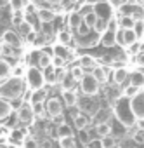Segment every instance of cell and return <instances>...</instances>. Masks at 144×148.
<instances>
[{
  "mask_svg": "<svg viewBox=\"0 0 144 148\" xmlns=\"http://www.w3.org/2000/svg\"><path fill=\"white\" fill-rule=\"evenodd\" d=\"M113 113L116 117V120L125 127V129H130V127H135L137 120H135V115L132 112V106H130V99L125 98V96H120L115 99V105H113Z\"/></svg>",
  "mask_w": 144,
  "mask_h": 148,
  "instance_id": "1",
  "label": "cell"
},
{
  "mask_svg": "<svg viewBox=\"0 0 144 148\" xmlns=\"http://www.w3.org/2000/svg\"><path fill=\"white\" fill-rule=\"evenodd\" d=\"M23 92H24V82L19 77H9L7 80L0 84V98H4L7 101L21 98Z\"/></svg>",
  "mask_w": 144,
  "mask_h": 148,
  "instance_id": "2",
  "label": "cell"
},
{
  "mask_svg": "<svg viewBox=\"0 0 144 148\" xmlns=\"http://www.w3.org/2000/svg\"><path fill=\"white\" fill-rule=\"evenodd\" d=\"M24 80H26V86L31 89V92L42 89L43 84H45L43 71H42L40 68H37V66H30V68L26 70V73H24Z\"/></svg>",
  "mask_w": 144,
  "mask_h": 148,
  "instance_id": "3",
  "label": "cell"
},
{
  "mask_svg": "<svg viewBox=\"0 0 144 148\" xmlns=\"http://www.w3.org/2000/svg\"><path fill=\"white\" fill-rule=\"evenodd\" d=\"M80 89H82V92H84L87 98H92V96H96V94L99 92L101 84L92 77V73H85L84 79L80 80Z\"/></svg>",
  "mask_w": 144,
  "mask_h": 148,
  "instance_id": "4",
  "label": "cell"
},
{
  "mask_svg": "<svg viewBox=\"0 0 144 148\" xmlns=\"http://www.w3.org/2000/svg\"><path fill=\"white\" fill-rule=\"evenodd\" d=\"M130 106H132V112L135 115V120L137 122H144V89H141L130 99Z\"/></svg>",
  "mask_w": 144,
  "mask_h": 148,
  "instance_id": "5",
  "label": "cell"
},
{
  "mask_svg": "<svg viewBox=\"0 0 144 148\" xmlns=\"http://www.w3.org/2000/svg\"><path fill=\"white\" fill-rule=\"evenodd\" d=\"M18 120H19L21 124H24V125L33 124V120H35V112H33V106H31L30 101H24V103L19 106V110H18Z\"/></svg>",
  "mask_w": 144,
  "mask_h": 148,
  "instance_id": "6",
  "label": "cell"
},
{
  "mask_svg": "<svg viewBox=\"0 0 144 148\" xmlns=\"http://www.w3.org/2000/svg\"><path fill=\"white\" fill-rule=\"evenodd\" d=\"M45 110L50 115V119L62 115V103H61V99L59 98H49L47 103H45Z\"/></svg>",
  "mask_w": 144,
  "mask_h": 148,
  "instance_id": "7",
  "label": "cell"
},
{
  "mask_svg": "<svg viewBox=\"0 0 144 148\" xmlns=\"http://www.w3.org/2000/svg\"><path fill=\"white\" fill-rule=\"evenodd\" d=\"M94 14L99 18V19H111V9H109V5L106 4V2H99V4H96L94 5Z\"/></svg>",
  "mask_w": 144,
  "mask_h": 148,
  "instance_id": "8",
  "label": "cell"
},
{
  "mask_svg": "<svg viewBox=\"0 0 144 148\" xmlns=\"http://www.w3.org/2000/svg\"><path fill=\"white\" fill-rule=\"evenodd\" d=\"M128 86H134L137 89H142L144 87V73L141 70L128 73Z\"/></svg>",
  "mask_w": 144,
  "mask_h": 148,
  "instance_id": "9",
  "label": "cell"
},
{
  "mask_svg": "<svg viewBox=\"0 0 144 148\" xmlns=\"http://www.w3.org/2000/svg\"><path fill=\"white\" fill-rule=\"evenodd\" d=\"M37 18H38V21H40L42 25H45V23H52V21L56 19V12H52L50 9L40 7V9H37Z\"/></svg>",
  "mask_w": 144,
  "mask_h": 148,
  "instance_id": "10",
  "label": "cell"
},
{
  "mask_svg": "<svg viewBox=\"0 0 144 148\" xmlns=\"http://www.w3.org/2000/svg\"><path fill=\"white\" fill-rule=\"evenodd\" d=\"M127 80H128V70H127L125 66L115 68V71H113V82L118 84V86H122V84L127 82Z\"/></svg>",
  "mask_w": 144,
  "mask_h": 148,
  "instance_id": "11",
  "label": "cell"
},
{
  "mask_svg": "<svg viewBox=\"0 0 144 148\" xmlns=\"http://www.w3.org/2000/svg\"><path fill=\"white\" fill-rule=\"evenodd\" d=\"M90 120H92V117H89L87 113H82V112H80V115H77V117L73 119V125H75L78 131H84V129L89 127Z\"/></svg>",
  "mask_w": 144,
  "mask_h": 148,
  "instance_id": "12",
  "label": "cell"
},
{
  "mask_svg": "<svg viewBox=\"0 0 144 148\" xmlns=\"http://www.w3.org/2000/svg\"><path fill=\"white\" fill-rule=\"evenodd\" d=\"M19 37H18V33H14V32H4V35H2V44L4 45H11V47H18L19 45Z\"/></svg>",
  "mask_w": 144,
  "mask_h": 148,
  "instance_id": "13",
  "label": "cell"
},
{
  "mask_svg": "<svg viewBox=\"0 0 144 148\" xmlns=\"http://www.w3.org/2000/svg\"><path fill=\"white\" fill-rule=\"evenodd\" d=\"M62 101H64L66 106L75 108V106L78 105V96H77L75 89H73V91H62Z\"/></svg>",
  "mask_w": 144,
  "mask_h": 148,
  "instance_id": "14",
  "label": "cell"
},
{
  "mask_svg": "<svg viewBox=\"0 0 144 148\" xmlns=\"http://www.w3.org/2000/svg\"><path fill=\"white\" fill-rule=\"evenodd\" d=\"M26 138H28V136H26V131H23V129H14V131L11 132V136H9L11 145H16V146L23 145V141H24Z\"/></svg>",
  "mask_w": 144,
  "mask_h": 148,
  "instance_id": "15",
  "label": "cell"
},
{
  "mask_svg": "<svg viewBox=\"0 0 144 148\" xmlns=\"http://www.w3.org/2000/svg\"><path fill=\"white\" fill-rule=\"evenodd\" d=\"M47 94H49V91H47L45 87H42V89H38V91H33V92H31V98H30V103H31V105L43 103L45 98H47Z\"/></svg>",
  "mask_w": 144,
  "mask_h": 148,
  "instance_id": "16",
  "label": "cell"
},
{
  "mask_svg": "<svg viewBox=\"0 0 144 148\" xmlns=\"http://www.w3.org/2000/svg\"><path fill=\"white\" fill-rule=\"evenodd\" d=\"M90 73H92V77H94L99 84H106V82H108V71H106V68H103V66H96Z\"/></svg>",
  "mask_w": 144,
  "mask_h": 148,
  "instance_id": "17",
  "label": "cell"
},
{
  "mask_svg": "<svg viewBox=\"0 0 144 148\" xmlns=\"http://www.w3.org/2000/svg\"><path fill=\"white\" fill-rule=\"evenodd\" d=\"M12 73V66L7 59H0V80H7Z\"/></svg>",
  "mask_w": 144,
  "mask_h": 148,
  "instance_id": "18",
  "label": "cell"
},
{
  "mask_svg": "<svg viewBox=\"0 0 144 148\" xmlns=\"http://www.w3.org/2000/svg\"><path fill=\"white\" fill-rule=\"evenodd\" d=\"M11 113H12V105H11V101L0 98V120L7 119Z\"/></svg>",
  "mask_w": 144,
  "mask_h": 148,
  "instance_id": "19",
  "label": "cell"
},
{
  "mask_svg": "<svg viewBox=\"0 0 144 148\" xmlns=\"http://www.w3.org/2000/svg\"><path fill=\"white\" fill-rule=\"evenodd\" d=\"M37 64H38L40 70H47V68H50V66H52V58H50V54H49V52H40V54H38V61H37Z\"/></svg>",
  "mask_w": 144,
  "mask_h": 148,
  "instance_id": "20",
  "label": "cell"
},
{
  "mask_svg": "<svg viewBox=\"0 0 144 148\" xmlns=\"http://www.w3.org/2000/svg\"><path fill=\"white\" fill-rule=\"evenodd\" d=\"M94 131H96V134H97L99 138L111 136V124H109V122H104V124H96Z\"/></svg>",
  "mask_w": 144,
  "mask_h": 148,
  "instance_id": "21",
  "label": "cell"
},
{
  "mask_svg": "<svg viewBox=\"0 0 144 148\" xmlns=\"http://www.w3.org/2000/svg\"><path fill=\"white\" fill-rule=\"evenodd\" d=\"M56 131H57V139H61V138H68V136H73V127L68 125L66 122L61 124V125H56Z\"/></svg>",
  "mask_w": 144,
  "mask_h": 148,
  "instance_id": "22",
  "label": "cell"
},
{
  "mask_svg": "<svg viewBox=\"0 0 144 148\" xmlns=\"http://www.w3.org/2000/svg\"><path fill=\"white\" fill-rule=\"evenodd\" d=\"M116 33H113V32H104L103 35H101V44L104 45V47H113L115 44H116V37H115Z\"/></svg>",
  "mask_w": 144,
  "mask_h": 148,
  "instance_id": "23",
  "label": "cell"
},
{
  "mask_svg": "<svg viewBox=\"0 0 144 148\" xmlns=\"http://www.w3.org/2000/svg\"><path fill=\"white\" fill-rule=\"evenodd\" d=\"M61 84V87H62V91H73L75 89V84H77V80L73 79V77H71V73L68 71V75L59 82Z\"/></svg>",
  "mask_w": 144,
  "mask_h": 148,
  "instance_id": "24",
  "label": "cell"
},
{
  "mask_svg": "<svg viewBox=\"0 0 144 148\" xmlns=\"http://www.w3.org/2000/svg\"><path fill=\"white\" fill-rule=\"evenodd\" d=\"M134 25H135V21H134L130 16H122V18H118V26H120V30H134Z\"/></svg>",
  "mask_w": 144,
  "mask_h": 148,
  "instance_id": "25",
  "label": "cell"
},
{
  "mask_svg": "<svg viewBox=\"0 0 144 148\" xmlns=\"http://www.w3.org/2000/svg\"><path fill=\"white\" fill-rule=\"evenodd\" d=\"M54 51H56V58H61L62 61H68V59H71V52L64 47V45H56L54 47Z\"/></svg>",
  "mask_w": 144,
  "mask_h": 148,
  "instance_id": "26",
  "label": "cell"
},
{
  "mask_svg": "<svg viewBox=\"0 0 144 148\" xmlns=\"http://www.w3.org/2000/svg\"><path fill=\"white\" fill-rule=\"evenodd\" d=\"M80 66H82L84 70H94V68L99 66V64L96 63L94 58H90V56H84V58L80 59Z\"/></svg>",
  "mask_w": 144,
  "mask_h": 148,
  "instance_id": "27",
  "label": "cell"
},
{
  "mask_svg": "<svg viewBox=\"0 0 144 148\" xmlns=\"http://www.w3.org/2000/svg\"><path fill=\"white\" fill-rule=\"evenodd\" d=\"M109 117H111L109 110H108V108H101V110L96 113V124H104V122H109Z\"/></svg>",
  "mask_w": 144,
  "mask_h": 148,
  "instance_id": "28",
  "label": "cell"
},
{
  "mask_svg": "<svg viewBox=\"0 0 144 148\" xmlns=\"http://www.w3.org/2000/svg\"><path fill=\"white\" fill-rule=\"evenodd\" d=\"M82 21H84V18H82V14H80V12H71V14H69V18H68L69 26H73V28H78V26L82 25Z\"/></svg>",
  "mask_w": 144,
  "mask_h": 148,
  "instance_id": "29",
  "label": "cell"
},
{
  "mask_svg": "<svg viewBox=\"0 0 144 148\" xmlns=\"http://www.w3.org/2000/svg\"><path fill=\"white\" fill-rule=\"evenodd\" d=\"M59 146H61V148H77V139H75V136L61 138V139H59Z\"/></svg>",
  "mask_w": 144,
  "mask_h": 148,
  "instance_id": "30",
  "label": "cell"
},
{
  "mask_svg": "<svg viewBox=\"0 0 144 148\" xmlns=\"http://www.w3.org/2000/svg\"><path fill=\"white\" fill-rule=\"evenodd\" d=\"M69 73H71V77H73L77 82H80V80L84 79V75H85V70H84L80 64H77V66H73V68L69 70Z\"/></svg>",
  "mask_w": 144,
  "mask_h": 148,
  "instance_id": "31",
  "label": "cell"
},
{
  "mask_svg": "<svg viewBox=\"0 0 144 148\" xmlns=\"http://www.w3.org/2000/svg\"><path fill=\"white\" fill-rule=\"evenodd\" d=\"M45 73H43V79H45V82H49V84H56L57 82V79H56V68H47V70H43Z\"/></svg>",
  "mask_w": 144,
  "mask_h": 148,
  "instance_id": "32",
  "label": "cell"
},
{
  "mask_svg": "<svg viewBox=\"0 0 144 148\" xmlns=\"http://www.w3.org/2000/svg\"><path fill=\"white\" fill-rule=\"evenodd\" d=\"M123 37H125V45H132L134 42H137V35L134 33V30H123Z\"/></svg>",
  "mask_w": 144,
  "mask_h": 148,
  "instance_id": "33",
  "label": "cell"
},
{
  "mask_svg": "<svg viewBox=\"0 0 144 148\" xmlns=\"http://www.w3.org/2000/svg\"><path fill=\"white\" fill-rule=\"evenodd\" d=\"M115 146H116V138L115 136L101 138V148H115Z\"/></svg>",
  "mask_w": 144,
  "mask_h": 148,
  "instance_id": "34",
  "label": "cell"
},
{
  "mask_svg": "<svg viewBox=\"0 0 144 148\" xmlns=\"http://www.w3.org/2000/svg\"><path fill=\"white\" fill-rule=\"evenodd\" d=\"M97 19H99V18H97V16H96V14H94V11H92V12H89V14H85V16H84V23H85V25H87V26H89V28H94V25H96V23H97Z\"/></svg>",
  "mask_w": 144,
  "mask_h": 148,
  "instance_id": "35",
  "label": "cell"
},
{
  "mask_svg": "<svg viewBox=\"0 0 144 148\" xmlns=\"http://www.w3.org/2000/svg\"><path fill=\"white\" fill-rule=\"evenodd\" d=\"M94 30H96V33L103 35L104 32H108V21L106 19H97V23L94 25Z\"/></svg>",
  "mask_w": 144,
  "mask_h": 148,
  "instance_id": "36",
  "label": "cell"
},
{
  "mask_svg": "<svg viewBox=\"0 0 144 148\" xmlns=\"http://www.w3.org/2000/svg\"><path fill=\"white\" fill-rule=\"evenodd\" d=\"M57 38H59V44H61V45H66V44L71 42V33L66 32V30H62V32H59Z\"/></svg>",
  "mask_w": 144,
  "mask_h": 148,
  "instance_id": "37",
  "label": "cell"
},
{
  "mask_svg": "<svg viewBox=\"0 0 144 148\" xmlns=\"http://www.w3.org/2000/svg\"><path fill=\"white\" fill-rule=\"evenodd\" d=\"M141 51H144V47H142V44L137 40V42H134L132 45H128V54H132V56H137Z\"/></svg>",
  "mask_w": 144,
  "mask_h": 148,
  "instance_id": "38",
  "label": "cell"
},
{
  "mask_svg": "<svg viewBox=\"0 0 144 148\" xmlns=\"http://www.w3.org/2000/svg\"><path fill=\"white\" fill-rule=\"evenodd\" d=\"M33 106V112H35V115H38L40 119H43L45 117V103H38V105H31Z\"/></svg>",
  "mask_w": 144,
  "mask_h": 148,
  "instance_id": "39",
  "label": "cell"
},
{
  "mask_svg": "<svg viewBox=\"0 0 144 148\" xmlns=\"http://www.w3.org/2000/svg\"><path fill=\"white\" fill-rule=\"evenodd\" d=\"M139 91H141V89H137V87H134V86H128V87H125V89H123V96H125V98H128V99H132Z\"/></svg>",
  "mask_w": 144,
  "mask_h": 148,
  "instance_id": "40",
  "label": "cell"
},
{
  "mask_svg": "<svg viewBox=\"0 0 144 148\" xmlns=\"http://www.w3.org/2000/svg\"><path fill=\"white\" fill-rule=\"evenodd\" d=\"M134 33L137 35V38L144 37V21H135V25H134Z\"/></svg>",
  "mask_w": 144,
  "mask_h": 148,
  "instance_id": "41",
  "label": "cell"
},
{
  "mask_svg": "<svg viewBox=\"0 0 144 148\" xmlns=\"http://www.w3.org/2000/svg\"><path fill=\"white\" fill-rule=\"evenodd\" d=\"M23 148H40V146H38V141H37L35 138H30V136H28V138L23 141Z\"/></svg>",
  "mask_w": 144,
  "mask_h": 148,
  "instance_id": "42",
  "label": "cell"
},
{
  "mask_svg": "<svg viewBox=\"0 0 144 148\" xmlns=\"http://www.w3.org/2000/svg\"><path fill=\"white\" fill-rule=\"evenodd\" d=\"M118 30H120V26H118V19H115V18L108 19V32H113V33H116Z\"/></svg>",
  "mask_w": 144,
  "mask_h": 148,
  "instance_id": "43",
  "label": "cell"
},
{
  "mask_svg": "<svg viewBox=\"0 0 144 148\" xmlns=\"http://www.w3.org/2000/svg\"><path fill=\"white\" fill-rule=\"evenodd\" d=\"M90 30H92V28H89V26H87V25H85V23L82 21V25H80V26L77 28V33H78L80 37H87V35L90 33Z\"/></svg>",
  "mask_w": 144,
  "mask_h": 148,
  "instance_id": "44",
  "label": "cell"
},
{
  "mask_svg": "<svg viewBox=\"0 0 144 148\" xmlns=\"http://www.w3.org/2000/svg\"><path fill=\"white\" fill-rule=\"evenodd\" d=\"M11 5L16 11H21L24 5H28V0H11Z\"/></svg>",
  "mask_w": 144,
  "mask_h": 148,
  "instance_id": "45",
  "label": "cell"
},
{
  "mask_svg": "<svg viewBox=\"0 0 144 148\" xmlns=\"http://www.w3.org/2000/svg\"><path fill=\"white\" fill-rule=\"evenodd\" d=\"M19 32H21V33H26V35H31V23L23 21V23L19 25Z\"/></svg>",
  "mask_w": 144,
  "mask_h": 148,
  "instance_id": "46",
  "label": "cell"
},
{
  "mask_svg": "<svg viewBox=\"0 0 144 148\" xmlns=\"http://www.w3.org/2000/svg\"><path fill=\"white\" fill-rule=\"evenodd\" d=\"M78 136H80V139H82L84 145H89V143H90V136H89V131H87V129L78 131Z\"/></svg>",
  "mask_w": 144,
  "mask_h": 148,
  "instance_id": "47",
  "label": "cell"
},
{
  "mask_svg": "<svg viewBox=\"0 0 144 148\" xmlns=\"http://www.w3.org/2000/svg\"><path fill=\"white\" fill-rule=\"evenodd\" d=\"M134 139H135L137 143H144V129L135 131V132H134Z\"/></svg>",
  "mask_w": 144,
  "mask_h": 148,
  "instance_id": "48",
  "label": "cell"
},
{
  "mask_svg": "<svg viewBox=\"0 0 144 148\" xmlns=\"http://www.w3.org/2000/svg\"><path fill=\"white\" fill-rule=\"evenodd\" d=\"M115 37H116V44H118V45H125V37H123V30H118Z\"/></svg>",
  "mask_w": 144,
  "mask_h": 148,
  "instance_id": "49",
  "label": "cell"
},
{
  "mask_svg": "<svg viewBox=\"0 0 144 148\" xmlns=\"http://www.w3.org/2000/svg\"><path fill=\"white\" fill-rule=\"evenodd\" d=\"M135 63H137V64H141V66L144 68V51H141V52L135 56Z\"/></svg>",
  "mask_w": 144,
  "mask_h": 148,
  "instance_id": "50",
  "label": "cell"
},
{
  "mask_svg": "<svg viewBox=\"0 0 144 148\" xmlns=\"http://www.w3.org/2000/svg\"><path fill=\"white\" fill-rule=\"evenodd\" d=\"M42 30H43V33H50L52 32V23H45V25H42Z\"/></svg>",
  "mask_w": 144,
  "mask_h": 148,
  "instance_id": "51",
  "label": "cell"
},
{
  "mask_svg": "<svg viewBox=\"0 0 144 148\" xmlns=\"http://www.w3.org/2000/svg\"><path fill=\"white\" fill-rule=\"evenodd\" d=\"M52 122H54L56 125H61V124H64V115H59V117H54V119H52Z\"/></svg>",
  "mask_w": 144,
  "mask_h": 148,
  "instance_id": "52",
  "label": "cell"
},
{
  "mask_svg": "<svg viewBox=\"0 0 144 148\" xmlns=\"http://www.w3.org/2000/svg\"><path fill=\"white\" fill-rule=\"evenodd\" d=\"M52 63L56 64V68H62V64H64V61H62L61 58H54V59H52Z\"/></svg>",
  "mask_w": 144,
  "mask_h": 148,
  "instance_id": "53",
  "label": "cell"
},
{
  "mask_svg": "<svg viewBox=\"0 0 144 148\" xmlns=\"http://www.w3.org/2000/svg\"><path fill=\"white\" fill-rule=\"evenodd\" d=\"M7 148H19V146H16V145H11V143H9V145H7Z\"/></svg>",
  "mask_w": 144,
  "mask_h": 148,
  "instance_id": "54",
  "label": "cell"
},
{
  "mask_svg": "<svg viewBox=\"0 0 144 148\" xmlns=\"http://www.w3.org/2000/svg\"><path fill=\"white\" fill-rule=\"evenodd\" d=\"M2 49H4V44L0 42V56H2Z\"/></svg>",
  "mask_w": 144,
  "mask_h": 148,
  "instance_id": "55",
  "label": "cell"
},
{
  "mask_svg": "<svg viewBox=\"0 0 144 148\" xmlns=\"http://www.w3.org/2000/svg\"><path fill=\"white\" fill-rule=\"evenodd\" d=\"M120 2H122V5H123V4H128V0H120Z\"/></svg>",
  "mask_w": 144,
  "mask_h": 148,
  "instance_id": "56",
  "label": "cell"
},
{
  "mask_svg": "<svg viewBox=\"0 0 144 148\" xmlns=\"http://www.w3.org/2000/svg\"><path fill=\"white\" fill-rule=\"evenodd\" d=\"M47 2H59V0H47Z\"/></svg>",
  "mask_w": 144,
  "mask_h": 148,
  "instance_id": "57",
  "label": "cell"
},
{
  "mask_svg": "<svg viewBox=\"0 0 144 148\" xmlns=\"http://www.w3.org/2000/svg\"><path fill=\"white\" fill-rule=\"evenodd\" d=\"M0 148H7V145H2V146H0Z\"/></svg>",
  "mask_w": 144,
  "mask_h": 148,
  "instance_id": "58",
  "label": "cell"
},
{
  "mask_svg": "<svg viewBox=\"0 0 144 148\" xmlns=\"http://www.w3.org/2000/svg\"><path fill=\"white\" fill-rule=\"evenodd\" d=\"M139 2H141V4H144V0H139Z\"/></svg>",
  "mask_w": 144,
  "mask_h": 148,
  "instance_id": "59",
  "label": "cell"
},
{
  "mask_svg": "<svg viewBox=\"0 0 144 148\" xmlns=\"http://www.w3.org/2000/svg\"><path fill=\"white\" fill-rule=\"evenodd\" d=\"M141 71H142V73H144V68H142V70H141Z\"/></svg>",
  "mask_w": 144,
  "mask_h": 148,
  "instance_id": "60",
  "label": "cell"
}]
</instances>
